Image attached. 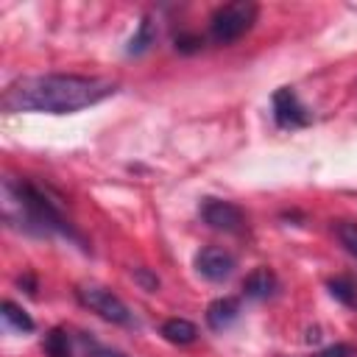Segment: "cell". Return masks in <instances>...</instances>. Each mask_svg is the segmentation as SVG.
I'll use <instances>...</instances> for the list:
<instances>
[{"mask_svg":"<svg viewBox=\"0 0 357 357\" xmlns=\"http://www.w3.org/2000/svg\"><path fill=\"white\" fill-rule=\"evenodd\" d=\"M117 92L114 81L95 75H73V73H45V75H22L11 81L3 92V109L17 112H45V114H70L86 106H95Z\"/></svg>","mask_w":357,"mask_h":357,"instance_id":"1","label":"cell"},{"mask_svg":"<svg viewBox=\"0 0 357 357\" xmlns=\"http://www.w3.org/2000/svg\"><path fill=\"white\" fill-rule=\"evenodd\" d=\"M3 218L8 226L33 231V234H61L78 245H84L81 234L64 218V212L50 201L45 190L25 178H3Z\"/></svg>","mask_w":357,"mask_h":357,"instance_id":"2","label":"cell"},{"mask_svg":"<svg viewBox=\"0 0 357 357\" xmlns=\"http://www.w3.org/2000/svg\"><path fill=\"white\" fill-rule=\"evenodd\" d=\"M257 17H259V6L251 0H234L218 6L209 17V39L218 45H231L254 28Z\"/></svg>","mask_w":357,"mask_h":357,"instance_id":"3","label":"cell"},{"mask_svg":"<svg viewBox=\"0 0 357 357\" xmlns=\"http://www.w3.org/2000/svg\"><path fill=\"white\" fill-rule=\"evenodd\" d=\"M75 298L86 310H92L95 315H100L103 321H112V324H120V326H128L131 324V310L126 307V301L117 293H112V290H106L100 284H81L75 290Z\"/></svg>","mask_w":357,"mask_h":357,"instance_id":"4","label":"cell"},{"mask_svg":"<svg viewBox=\"0 0 357 357\" xmlns=\"http://www.w3.org/2000/svg\"><path fill=\"white\" fill-rule=\"evenodd\" d=\"M201 218L209 229L223 231V234H240L245 229V212L223 198H204L201 204Z\"/></svg>","mask_w":357,"mask_h":357,"instance_id":"5","label":"cell"},{"mask_svg":"<svg viewBox=\"0 0 357 357\" xmlns=\"http://www.w3.org/2000/svg\"><path fill=\"white\" fill-rule=\"evenodd\" d=\"M271 109H273V120L279 128H304L310 126V112L307 106L298 100V95L290 89V86H279L271 98Z\"/></svg>","mask_w":357,"mask_h":357,"instance_id":"6","label":"cell"},{"mask_svg":"<svg viewBox=\"0 0 357 357\" xmlns=\"http://www.w3.org/2000/svg\"><path fill=\"white\" fill-rule=\"evenodd\" d=\"M234 268H237L234 257L220 245H206V248H201L195 254V271L206 282H223V279H229L234 273Z\"/></svg>","mask_w":357,"mask_h":357,"instance_id":"7","label":"cell"},{"mask_svg":"<svg viewBox=\"0 0 357 357\" xmlns=\"http://www.w3.org/2000/svg\"><path fill=\"white\" fill-rule=\"evenodd\" d=\"M279 290V279L271 268L259 265L254 268L245 279H243V296L245 298H254V301H262V298H271L273 293Z\"/></svg>","mask_w":357,"mask_h":357,"instance_id":"8","label":"cell"},{"mask_svg":"<svg viewBox=\"0 0 357 357\" xmlns=\"http://www.w3.org/2000/svg\"><path fill=\"white\" fill-rule=\"evenodd\" d=\"M237 318H240V301L231 298V296L215 298V301L206 307V326L215 329V332H223V329L231 326Z\"/></svg>","mask_w":357,"mask_h":357,"instance_id":"9","label":"cell"},{"mask_svg":"<svg viewBox=\"0 0 357 357\" xmlns=\"http://www.w3.org/2000/svg\"><path fill=\"white\" fill-rule=\"evenodd\" d=\"M159 332H162V337H165L167 343H173V346H190V343H195V337H198L195 324L187 321V318H167Z\"/></svg>","mask_w":357,"mask_h":357,"instance_id":"10","label":"cell"},{"mask_svg":"<svg viewBox=\"0 0 357 357\" xmlns=\"http://www.w3.org/2000/svg\"><path fill=\"white\" fill-rule=\"evenodd\" d=\"M326 287H329V296H332L335 301H340V304L349 307V310H357V279H354V276H346V273L332 276V279L326 282Z\"/></svg>","mask_w":357,"mask_h":357,"instance_id":"11","label":"cell"},{"mask_svg":"<svg viewBox=\"0 0 357 357\" xmlns=\"http://www.w3.org/2000/svg\"><path fill=\"white\" fill-rule=\"evenodd\" d=\"M153 42H156V22H153L151 17H142L139 25H137V31H134V36L128 39L126 53H128V56H139V53H145Z\"/></svg>","mask_w":357,"mask_h":357,"instance_id":"12","label":"cell"},{"mask_svg":"<svg viewBox=\"0 0 357 357\" xmlns=\"http://www.w3.org/2000/svg\"><path fill=\"white\" fill-rule=\"evenodd\" d=\"M0 315H3V324L8 326V329H17V332H33V318L22 310V307H17L14 301H3L0 304Z\"/></svg>","mask_w":357,"mask_h":357,"instance_id":"13","label":"cell"},{"mask_svg":"<svg viewBox=\"0 0 357 357\" xmlns=\"http://www.w3.org/2000/svg\"><path fill=\"white\" fill-rule=\"evenodd\" d=\"M42 351L47 357H73V346H70V335L61 326H53L45 337H42Z\"/></svg>","mask_w":357,"mask_h":357,"instance_id":"14","label":"cell"},{"mask_svg":"<svg viewBox=\"0 0 357 357\" xmlns=\"http://www.w3.org/2000/svg\"><path fill=\"white\" fill-rule=\"evenodd\" d=\"M335 237H337V243L357 259V223H351V220L335 223Z\"/></svg>","mask_w":357,"mask_h":357,"instance_id":"15","label":"cell"},{"mask_svg":"<svg viewBox=\"0 0 357 357\" xmlns=\"http://www.w3.org/2000/svg\"><path fill=\"white\" fill-rule=\"evenodd\" d=\"M81 346H84L86 357H128L126 351L112 349V346H103V343H98V340L89 337V335H81Z\"/></svg>","mask_w":357,"mask_h":357,"instance_id":"16","label":"cell"},{"mask_svg":"<svg viewBox=\"0 0 357 357\" xmlns=\"http://www.w3.org/2000/svg\"><path fill=\"white\" fill-rule=\"evenodd\" d=\"M312 357H351V346H346V343H332V346L315 351Z\"/></svg>","mask_w":357,"mask_h":357,"instance_id":"17","label":"cell"},{"mask_svg":"<svg viewBox=\"0 0 357 357\" xmlns=\"http://www.w3.org/2000/svg\"><path fill=\"white\" fill-rule=\"evenodd\" d=\"M134 279H137V282H139V284H142L148 293H153V290L159 287V279H156L153 273H148L145 268H137V271H134Z\"/></svg>","mask_w":357,"mask_h":357,"instance_id":"18","label":"cell"},{"mask_svg":"<svg viewBox=\"0 0 357 357\" xmlns=\"http://www.w3.org/2000/svg\"><path fill=\"white\" fill-rule=\"evenodd\" d=\"M198 47H201V36H190V33H184V36L176 39V50L192 53V50H198Z\"/></svg>","mask_w":357,"mask_h":357,"instance_id":"19","label":"cell"}]
</instances>
